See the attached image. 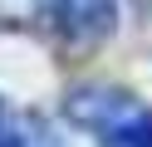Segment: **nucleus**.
<instances>
[{
    "instance_id": "f257e3e1",
    "label": "nucleus",
    "mask_w": 152,
    "mask_h": 147,
    "mask_svg": "<svg viewBox=\"0 0 152 147\" xmlns=\"http://www.w3.org/2000/svg\"><path fill=\"white\" fill-rule=\"evenodd\" d=\"M64 113L74 127L98 137V147H152V108L137 103L128 88L83 83L64 98Z\"/></svg>"
},
{
    "instance_id": "7ed1b4c3",
    "label": "nucleus",
    "mask_w": 152,
    "mask_h": 147,
    "mask_svg": "<svg viewBox=\"0 0 152 147\" xmlns=\"http://www.w3.org/2000/svg\"><path fill=\"white\" fill-rule=\"evenodd\" d=\"M0 147H54L49 127L34 123V118H15L10 108L0 103Z\"/></svg>"
},
{
    "instance_id": "f03ea898",
    "label": "nucleus",
    "mask_w": 152,
    "mask_h": 147,
    "mask_svg": "<svg viewBox=\"0 0 152 147\" xmlns=\"http://www.w3.org/2000/svg\"><path fill=\"white\" fill-rule=\"evenodd\" d=\"M49 15L64 44H98L118 25V0H49Z\"/></svg>"
},
{
    "instance_id": "20e7f679",
    "label": "nucleus",
    "mask_w": 152,
    "mask_h": 147,
    "mask_svg": "<svg viewBox=\"0 0 152 147\" xmlns=\"http://www.w3.org/2000/svg\"><path fill=\"white\" fill-rule=\"evenodd\" d=\"M44 5L49 0H0V20L5 25H30V20H39Z\"/></svg>"
}]
</instances>
